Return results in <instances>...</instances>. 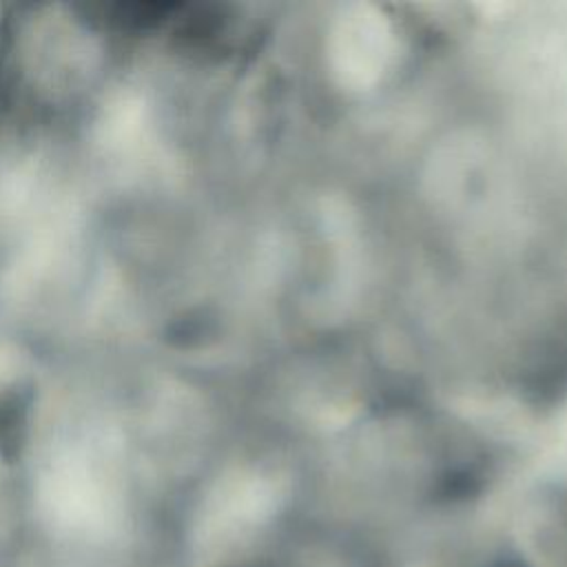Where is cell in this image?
I'll return each instance as SVG.
<instances>
[{"label": "cell", "instance_id": "6da1fadb", "mask_svg": "<svg viewBox=\"0 0 567 567\" xmlns=\"http://www.w3.org/2000/svg\"><path fill=\"white\" fill-rule=\"evenodd\" d=\"M9 22H11L9 16L0 7V66H2V60H4V53H7V44H9Z\"/></svg>", "mask_w": 567, "mask_h": 567}, {"label": "cell", "instance_id": "7a4b0ae2", "mask_svg": "<svg viewBox=\"0 0 567 567\" xmlns=\"http://www.w3.org/2000/svg\"><path fill=\"white\" fill-rule=\"evenodd\" d=\"M489 567H525L523 563H516V560H501L496 565H489Z\"/></svg>", "mask_w": 567, "mask_h": 567}]
</instances>
